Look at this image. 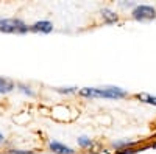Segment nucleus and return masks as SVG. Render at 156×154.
Here are the masks:
<instances>
[{"label": "nucleus", "mask_w": 156, "mask_h": 154, "mask_svg": "<svg viewBox=\"0 0 156 154\" xmlns=\"http://www.w3.org/2000/svg\"><path fill=\"white\" fill-rule=\"evenodd\" d=\"M76 143H78V146H80L81 149H92L94 145H95L94 140L90 137H87V135H80L76 139Z\"/></svg>", "instance_id": "nucleus-10"}, {"label": "nucleus", "mask_w": 156, "mask_h": 154, "mask_svg": "<svg viewBox=\"0 0 156 154\" xmlns=\"http://www.w3.org/2000/svg\"><path fill=\"white\" fill-rule=\"evenodd\" d=\"M148 146H144V148H140V146H134V148H128V149H122V151H117L115 154H137L139 151H144L147 149Z\"/></svg>", "instance_id": "nucleus-13"}, {"label": "nucleus", "mask_w": 156, "mask_h": 154, "mask_svg": "<svg viewBox=\"0 0 156 154\" xmlns=\"http://www.w3.org/2000/svg\"><path fill=\"white\" fill-rule=\"evenodd\" d=\"M31 149H8V154H33Z\"/></svg>", "instance_id": "nucleus-14"}, {"label": "nucleus", "mask_w": 156, "mask_h": 154, "mask_svg": "<svg viewBox=\"0 0 156 154\" xmlns=\"http://www.w3.org/2000/svg\"><path fill=\"white\" fill-rule=\"evenodd\" d=\"M78 95L83 98H106V100H123L128 97V92L117 86H105V87H81Z\"/></svg>", "instance_id": "nucleus-1"}, {"label": "nucleus", "mask_w": 156, "mask_h": 154, "mask_svg": "<svg viewBox=\"0 0 156 154\" xmlns=\"http://www.w3.org/2000/svg\"><path fill=\"white\" fill-rule=\"evenodd\" d=\"M30 31L31 33H41V34H50L53 31V23L47 19L42 20H36L34 23L30 25Z\"/></svg>", "instance_id": "nucleus-5"}, {"label": "nucleus", "mask_w": 156, "mask_h": 154, "mask_svg": "<svg viewBox=\"0 0 156 154\" xmlns=\"http://www.w3.org/2000/svg\"><path fill=\"white\" fill-rule=\"evenodd\" d=\"M2 143H5V135L0 132V145H2Z\"/></svg>", "instance_id": "nucleus-16"}, {"label": "nucleus", "mask_w": 156, "mask_h": 154, "mask_svg": "<svg viewBox=\"0 0 156 154\" xmlns=\"http://www.w3.org/2000/svg\"><path fill=\"white\" fill-rule=\"evenodd\" d=\"M47 148H48L50 152H53V154H75L73 148L67 146L66 143L59 142V140H48Z\"/></svg>", "instance_id": "nucleus-4"}, {"label": "nucleus", "mask_w": 156, "mask_h": 154, "mask_svg": "<svg viewBox=\"0 0 156 154\" xmlns=\"http://www.w3.org/2000/svg\"><path fill=\"white\" fill-rule=\"evenodd\" d=\"M131 17L136 22L153 20V19H156V8L153 5H147V3H137L131 9Z\"/></svg>", "instance_id": "nucleus-3"}, {"label": "nucleus", "mask_w": 156, "mask_h": 154, "mask_svg": "<svg viewBox=\"0 0 156 154\" xmlns=\"http://www.w3.org/2000/svg\"><path fill=\"white\" fill-rule=\"evenodd\" d=\"M14 89H16V83L14 81L0 76V95H6V94L12 92Z\"/></svg>", "instance_id": "nucleus-9"}, {"label": "nucleus", "mask_w": 156, "mask_h": 154, "mask_svg": "<svg viewBox=\"0 0 156 154\" xmlns=\"http://www.w3.org/2000/svg\"><path fill=\"white\" fill-rule=\"evenodd\" d=\"M117 5H119V6H122V8H131V9H133V8H134L137 3H136V2H123V0H120V2L117 3Z\"/></svg>", "instance_id": "nucleus-15"}, {"label": "nucleus", "mask_w": 156, "mask_h": 154, "mask_svg": "<svg viewBox=\"0 0 156 154\" xmlns=\"http://www.w3.org/2000/svg\"><path fill=\"white\" fill-rule=\"evenodd\" d=\"M30 31V25H27L22 19L17 17H9L2 19L0 17V33H8V34H25Z\"/></svg>", "instance_id": "nucleus-2"}, {"label": "nucleus", "mask_w": 156, "mask_h": 154, "mask_svg": "<svg viewBox=\"0 0 156 154\" xmlns=\"http://www.w3.org/2000/svg\"><path fill=\"white\" fill-rule=\"evenodd\" d=\"M137 101L144 103V104H150V106H154L156 108V97L151 95V94H147V92H137L133 95Z\"/></svg>", "instance_id": "nucleus-8"}, {"label": "nucleus", "mask_w": 156, "mask_h": 154, "mask_svg": "<svg viewBox=\"0 0 156 154\" xmlns=\"http://www.w3.org/2000/svg\"><path fill=\"white\" fill-rule=\"evenodd\" d=\"M100 17L103 20V23L106 25H114L119 22V14L115 11H112L111 8H101L100 9Z\"/></svg>", "instance_id": "nucleus-7"}, {"label": "nucleus", "mask_w": 156, "mask_h": 154, "mask_svg": "<svg viewBox=\"0 0 156 154\" xmlns=\"http://www.w3.org/2000/svg\"><path fill=\"white\" fill-rule=\"evenodd\" d=\"M53 91L56 94H61V95H73V94H78L80 89L75 86H67V87H53Z\"/></svg>", "instance_id": "nucleus-12"}, {"label": "nucleus", "mask_w": 156, "mask_h": 154, "mask_svg": "<svg viewBox=\"0 0 156 154\" xmlns=\"http://www.w3.org/2000/svg\"><path fill=\"white\" fill-rule=\"evenodd\" d=\"M140 145V140H131V139H119V140H114L111 143V146L117 151H122V149H128V148H134Z\"/></svg>", "instance_id": "nucleus-6"}, {"label": "nucleus", "mask_w": 156, "mask_h": 154, "mask_svg": "<svg viewBox=\"0 0 156 154\" xmlns=\"http://www.w3.org/2000/svg\"><path fill=\"white\" fill-rule=\"evenodd\" d=\"M16 89L20 92V94H23V95H27V97H30V98H34L36 97V92L31 89V86H28V84H23V83H17L16 84Z\"/></svg>", "instance_id": "nucleus-11"}]
</instances>
